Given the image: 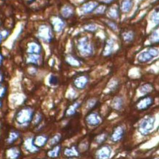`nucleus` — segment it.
<instances>
[{
	"label": "nucleus",
	"instance_id": "2eb2a0df",
	"mask_svg": "<svg viewBox=\"0 0 159 159\" xmlns=\"http://www.w3.org/2000/svg\"><path fill=\"white\" fill-rule=\"evenodd\" d=\"M20 134L16 131H13L10 133L8 138H7V143L12 144L19 138Z\"/></svg>",
	"mask_w": 159,
	"mask_h": 159
},
{
	"label": "nucleus",
	"instance_id": "a211bd4d",
	"mask_svg": "<svg viewBox=\"0 0 159 159\" xmlns=\"http://www.w3.org/2000/svg\"><path fill=\"white\" fill-rule=\"evenodd\" d=\"M135 37L134 33L133 32H129L125 35V40L128 42H131L134 40Z\"/></svg>",
	"mask_w": 159,
	"mask_h": 159
},
{
	"label": "nucleus",
	"instance_id": "dca6fc26",
	"mask_svg": "<svg viewBox=\"0 0 159 159\" xmlns=\"http://www.w3.org/2000/svg\"><path fill=\"white\" fill-rule=\"evenodd\" d=\"M150 19L153 23L159 25V6L156 7L153 12L152 13Z\"/></svg>",
	"mask_w": 159,
	"mask_h": 159
},
{
	"label": "nucleus",
	"instance_id": "0eeeda50",
	"mask_svg": "<svg viewBox=\"0 0 159 159\" xmlns=\"http://www.w3.org/2000/svg\"><path fill=\"white\" fill-rule=\"evenodd\" d=\"M21 156V152L17 147H11L8 149L6 152L7 159H18Z\"/></svg>",
	"mask_w": 159,
	"mask_h": 159
},
{
	"label": "nucleus",
	"instance_id": "b1692460",
	"mask_svg": "<svg viewBox=\"0 0 159 159\" xmlns=\"http://www.w3.org/2000/svg\"><path fill=\"white\" fill-rule=\"evenodd\" d=\"M74 159L73 158H68V159Z\"/></svg>",
	"mask_w": 159,
	"mask_h": 159
},
{
	"label": "nucleus",
	"instance_id": "f8f14e48",
	"mask_svg": "<svg viewBox=\"0 0 159 159\" xmlns=\"http://www.w3.org/2000/svg\"><path fill=\"white\" fill-rule=\"evenodd\" d=\"M61 151V147L59 145H57L52 147L51 150L48 151L47 155L50 158L55 159L59 156Z\"/></svg>",
	"mask_w": 159,
	"mask_h": 159
},
{
	"label": "nucleus",
	"instance_id": "4468645a",
	"mask_svg": "<svg viewBox=\"0 0 159 159\" xmlns=\"http://www.w3.org/2000/svg\"><path fill=\"white\" fill-rule=\"evenodd\" d=\"M133 6V0H123L121 3V8L124 12L130 11Z\"/></svg>",
	"mask_w": 159,
	"mask_h": 159
},
{
	"label": "nucleus",
	"instance_id": "6ab92c4d",
	"mask_svg": "<svg viewBox=\"0 0 159 159\" xmlns=\"http://www.w3.org/2000/svg\"><path fill=\"white\" fill-rule=\"evenodd\" d=\"M106 139H107L106 136L104 134H102L99 136L98 137H97L96 141L98 143L101 144L105 142Z\"/></svg>",
	"mask_w": 159,
	"mask_h": 159
},
{
	"label": "nucleus",
	"instance_id": "ddd939ff",
	"mask_svg": "<svg viewBox=\"0 0 159 159\" xmlns=\"http://www.w3.org/2000/svg\"><path fill=\"white\" fill-rule=\"evenodd\" d=\"M153 89H154V87L152 85V84L150 83H146L142 85L140 87L139 90L141 93L144 95H147L151 92H152Z\"/></svg>",
	"mask_w": 159,
	"mask_h": 159
},
{
	"label": "nucleus",
	"instance_id": "4be33fe9",
	"mask_svg": "<svg viewBox=\"0 0 159 159\" xmlns=\"http://www.w3.org/2000/svg\"><path fill=\"white\" fill-rule=\"evenodd\" d=\"M3 57L2 54L0 53V67L2 66V62H3Z\"/></svg>",
	"mask_w": 159,
	"mask_h": 159
},
{
	"label": "nucleus",
	"instance_id": "f257e3e1",
	"mask_svg": "<svg viewBox=\"0 0 159 159\" xmlns=\"http://www.w3.org/2000/svg\"><path fill=\"white\" fill-rule=\"evenodd\" d=\"M155 120V116L152 115L144 119L138 126V132L142 135H148L154 128Z\"/></svg>",
	"mask_w": 159,
	"mask_h": 159
},
{
	"label": "nucleus",
	"instance_id": "39448f33",
	"mask_svg": "<svg viewBox=\"0 0 159 159\" xmlns=\"http://www.w3.org/2000/svg\"><path fill=\"white\" fill-rule=\"evenodd\" d=\"M111 154V148L108 145H103L96 151V159H109Z\"/></svg>",
	"mask_w": 159,
	"mask_h": 159
},
{
	"label": "nucleus",
	"instance_id": "20e7f679",
	"mask_svg": "<svg viewBox=\"0 0 159 159\" xmlns=\"http://www.w3.org/2000/svg\"><path fill=\"white\" fill-rule=\"evenodd\" d=\"M125 135V129L122 125H118L113 129L110 136L111 142L114 143H119L124 139Z\"/></svg>",
	"mask_w": 159,
	"mask_h": 159
},
{
	"label": "nucleus",
	"instance_id": "f3484780",
	"mask_svg": "<svg viewBox=\"0 0 159 159\" xmlns=\"http://www.w3.org/2000/svg\"><path fill=\"white\" fill-rule=\"evenodd\" d=\"M61 139V137L59 135L54 136L49 141V145L52 147L56 146L60 142Z\"/></svg>",
	"mask_w": 159,
	"mask_h": 159
},
{
	"label": "nucleus",
	"instance_id": "f03ea898",
	"mask_svg": "<svg viewBox=\"0 0 159 159\" xmlns=\"http://www.w3.org/2000/svg\"><path fill=\"white\" fill-rule=\"evenodd\" d=\"M33 112L30 109L24 108L19 111L16 115V120L20 125H24L28 124L32 121L33 119Z\"/></svg>",
	"mask_w": 159,
	"mask_h": 159
},
{
	"label": "nucleus",
	"instance_id": "6e6552de",
	"mask_svg": "<svg viewBox=\"0 0 159 159\" xmlns=\"http://www.w3.org/2000/svg\"><path fill=\"white\" fill-rule=\"evenodd\" d=\"M48 142V137L43 135H40L36 136L34 138H33L34 144L36 147L39 149L44 147Z\"/></svg>",
	"mask_w": 159,
	"mask_h": 159
},
{
	"label": "nucleus",
	"instance_id": "423d86ee",
	"mask_svg": "<svg viewBox=\"0 0 159 159\" xmlns=\"http://www.w3.org/2000/svg\"><path fill=\"white\" fill-rule=\"evenodd\" d=\"M24 148L28 152L35 153L39 152L40 149L35 146L33 142V138H28L24 141Z\"/></svg>",
	"mask_w": 159,
	"mask_h": 159
},
{
	"label": "nucleus",
	"instance_id": "393cba45",
	"mask_svg": "<svg viewBox=\"0 0 159 159\" xmlns=\"http://www.w3.org/2000/svg\"></svg>",
	"mask_w": 159,
	"mask_h": 159
},
{
	"label": "nucleus",
	"instance_id": "412c9836",
	"mask_svg": "<svg viewBox=\"0 0 159 159\" xmlns=\"http://www.w3.org/2000/svg\"><path fill=\"white\" fill-rule=\"evenodd\" d=\"M52 79L53 80H52V82H50L51 84H52L53 85H57L58 83V80L57 79V78L56 77L53 76Z\"/></svg>",
	"mask_w": 159,
	"mask_h": 159
},
{
	"label": "nucleus",
	"instance_id": "aec40b11",
	"mask_svg": "<svg viewBox=\"0 0 159 159\" xmlns=\"http://www.w3.org/2000/svg\"><path fill=\"white\" fill-rule=\"evenodd\" d=\"M5 93H6L5 88H4V87H2L0 85V98H2L4 96Z\"/></svg>",
	"mask_w": 159,
	"mask_h": 159
},
{
	"label": "nucleus",
	"instance_id": "1a4fd4ad",
	"mask_svg": "<svg viewBox=\"0 0 159 159\" xmlns=\"http://www.w3.org/2000/svg\"><path fill=\"white\" fill-rule=\"evenodd\" d=\"M153 58H154V57L151 54L149 50L147 49V51L142 52L138 55L137 61L140 63H145L151 61Z\"/></svg>",
	"mask_w": 159,
	"mask_h": 159
},
{
	"label": "nucleus",
	"instance_id": "5701e85b",
	"mask_svg": "<svg viewBox=\"0 0 159 159\" xmlns=\"http://www.w3.org/2000/svg\"><path fill=\"white\" fill-rule=\"evenodd\" d=\"M2 39H3V37H2V35L0 34V44L1 43Z\"/></svg>",
	"mask_w": 159,
	"mask_h": 159
},
{
	"label": "nucleus",
	"instance_id": "9d476101",
	"mask_svg": "<svg viewBox=\"0 0 159 159\" xmlns=\"http://www.w3.org/2000/svg\"><path fill=\"white\" fill-rule=\"evenodd\" d=\"M63 153L68 158L78 157L80 155L78 149L75 146H71L70 148H66L63 151Z\"/></svg>",
	"mask_w": 159,
	"mask_h": 159
},
{
	"label": "nucleus",
	"instance_id": "7ed1b4c3",
	"mask_svg": "<svg viewBox=\"0 0 159 159\" xmlns=\"http://www.w3.org/2000/svg\"><path fill=\"white\" fill-rule=\"evenodd\" d=\"M154 103V99L147 94L139 98L135 103V107L138 110L143 111L148 109Z\"/></svg>",
	"mask_w": 159,
	"mask_h": 159
},
{
	"label": "nucleus",
	"instance_id": "9b49d317",
	"mask_svg": "<svg viewBox=\"0 0 159 159\" xmlns=\"http://www.w3.org/2000/svg\"><path fill=\"white\" fill-rule=\"evenodd\" d=\"M149 41L152 44H157L159 43V26L156 27L150 34Z\"/></svg>",
	"mask_w": 159,
	"mask_h": 159
}]
</instances>
